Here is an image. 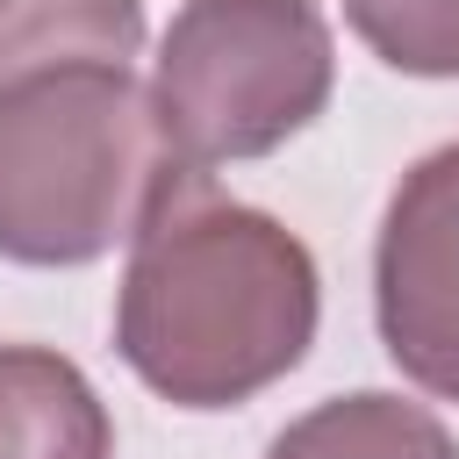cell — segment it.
Masks as SVG:
<instances>
[{
	"label": "cell",
	"instance_id": "cell-1",
	"mask_svg": "<svg viewBox=\"0 0 459 459\" xmlns=\"http://www.w3.org/2000/svg\"><path fill=\"white\" fill-rule=\"evenodd\" d=\"M316 316L308 244L280 215L215 194L208 172H186L129 244L115 351L172 409H237L308 359Z\"/></svg>",
	"mask_w": 459,
	"mask_h": 459
},
{
	"label": "cell",
	"instance_id": "cell-2",
	"mask_svg": "<svg viewBox=\"0 0 459 459\" xmlns=\"http://www.w3.org/2000/svg\"><path fill=\"white\" fill-rule=\"evenodd\" d=\"M194 165L129 65H72L0 86V258L93 265L172 201Z\"/></svg>",
	"mask_w": 459,
	"mask_h": 459
},
{
	"label": "cell",
	"instance_id": "cell-3",
	"mask_svg": "<svg viewBox=\"0 0 459 459\" xmlns=\"http://www.w3.org/2000/svg\"><path fill=\"white\" fill-rule=\"evenodd\" d=\"M337 86L316 0H186L158 36L151 100L194 172L244 165L301 136Z\"/></svg>",
	"mask_w": 459,
	"mask_h": 459
},
{
	"label": "cell",
	"instance_id": "cell-4",
	"mask_svg": "<svg viewBox=\"0 0 459 459\" xmlns=\"http://www.w3.org/2000/svg\"><path fill=\"white\" fill-rule=\"evenodd\" d=\"M380 344L437 402H459V143L423 151L380 215L373 244Z\"/></svg>",
	"mask_w": 459,
	"mask_h": 459
},
{
	"label": "cell",
	"instance_id": "cell-5",
	"mask_svg": "<svg viewBox=\"0 0 459 459\" xmlns=\"http://www.w3.org/2000/svg\"><path fill=\"white\" fill-rule=\"evenodd\" d=\"M0 459H115L93 380L50 344H0Z\"/></svg>",
	"mask_w": 459,
	"mask_h": 459
},
{
	"label": "cell",
	"instance_id": "cell-6",
	"mask_svg": "<svg viewBox=\"0 0 459 459\" xmlns=\"http://www.w3.org/2000/svg\"><path fill=\"white\" fill-rule=\"evenodd\" d=\"M143 0H0V86L72 65H129Z\"/></svg>",
	"mask_w": 459,
	"mask_h": 459
},
{
	"label": "cell",
	"instance_id": "cell-7",
	"mask_svg": "<svg viewBox=\"0 0 459 459\" xmlns=\"http://www.w3.org/2000/svg\"><path fill=\"white\" fill-rule=\"evenodd\" d=\"M265 459H459V445L423 402L359 387V394H330L308 416H294L265 445Z\"/></svg>",
	"mask_w": 459,
	"mask_h": 459
},
{
	"label": "cell",
	"instance_id": "cell-8",
	"mask_svg": "<svg viewBox=\"0 0 459 459\" xmlns=\"http://www.w3.org/2000/svg\"><path fill=\"white\" fill-rule=\"evenodd\" d=\"M359 43L409 79H459V0H344Z\"/></svg>",
	"mask_w": 459,
	"mask_h": 459
}]
</instances>
